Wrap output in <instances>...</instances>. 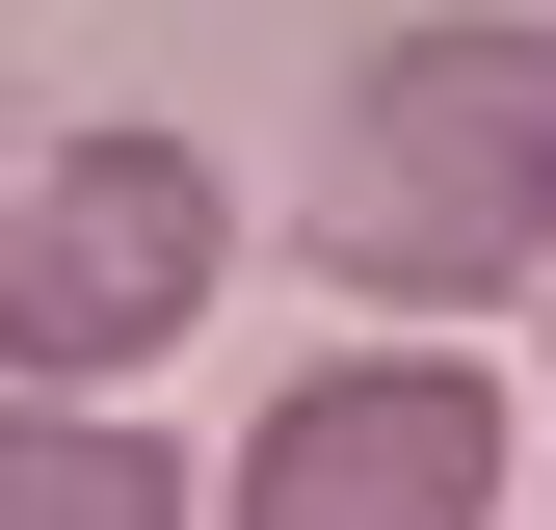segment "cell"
Wrapping results in <instances>:
<instances>
[{
	"instance_id": "6da1fadb",
	"label": "cell",
	"mask_w": 556,
	"mask_h": 530,
	"mask_svg": "<svg viewBox=\"0 0 556 530\" xmlns=\"http://www.w3.org/2000/svg\"><path fill=\"white\" fill-rule=\"evenodd\" d=\"M318 265L371 318H477V292H556V27L530 0H451L344 80V160H318Z\"/></svg>"
},
{
	"instance_id": "7a4b0ae2",
	"label": "cell",
	"mask_w": 556,
	"mask_h": 530,
	"mask_svg": "<svg viewBox=\"0 0 556 530\" xmlns=\"http://www.w3.org/2000/svg\"><path fill=\"white\" fill-rule=\"evenodd\" d=\"M213 265H239V186L186 160L160 106H80L0 160V371L53 398H132L160 345H213Z\"/></svg>"
},
{
	"instance_id": "3957f363",
	"label": "cell",
	"mask_w": 556,
	"mask_h": 530,
	"mask_svg": "<svg viewBox=\"0 0 556 530\" xmlns=\"http://www.w3.org/2000/svg\"><path fill=\"white\" fill-rule=\"evenodd\" d=\"M504 451H530L504 371H451V345H318V371H265L213 530H504Z\"/></svg>"
},
{
	"instance_id": "277c9868",
	"label": "cell",
	"mask_w": 556,
	"mask_h": 530,
	"mask_svg": "<svg viewBox=\"0 0 556 530\" xmlns=\"http://www.w3.org/2000/svg\"><path fill=\"white\" fill-rule=\"evenodd\" d=\"M0 530H213V504H186V451L132 425V398L0 371Z\"/></svg>"
}]
</instances>
